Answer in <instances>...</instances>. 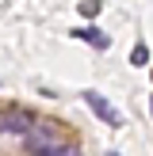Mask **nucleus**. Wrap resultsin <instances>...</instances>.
Returning a JSON list of instances; mask_svg holds the SVG:
<instances>
[{
    "mask_svg": "<svg viewBox=\"0 0 153 156\" xmlns=\"http://www.w3.org/2000/svg\"><path fill=\"white\" fill-rule=\"evenodd\" d=\"M42 156H80V145L76 141H58L50 152H42Z\"/></svg>",
    "mask_w": 153,
    "mask_h": 156,
    "instance_id": "39448f33",
    "label": "nucleus"
},
{
    "mask_svg": "<svg viewBox=\"0 0 153 156\" xmlns=\"http://www.w3.org/2000/svg\"><path fill=\"white\" fill-rule=\"evenodd\" d=\"M111 156H119V152H111Z\"/></svg>",
    "mask_w": 153,
    "mask_h": 156,
    "instance_id": "6e6552de",
    "label": "nucleus"
},
{
    "mask_svg": "<svg viewBox=\"0 0 153 156\" xmlns=\"http://www.w3.org/2000/svg\"><path fill=\"white\" fill-rule=\"evenodd\" d=\"M149 111H153V103H149Z\"/></svg>",
    "mask_w": 153,
    "mask_h": 156,
    "instance_id": "1a4fd4ad",
    "label": "nucleus"
},
{
    "mask_svg": "<svg viewBox=\"0 0 153 156\" xmlns=\"http://www.w3.org/2000/svg\"><path fill=\"white\" fill-rule=\"evenodd\" d=\"M84 103H88L92 111H96V118H103L107 126H122V118H119V111H115V107L107 103V99L99 95V91H84Z\"/></svg>",
    "mask_w": 153,
    "mask_h": 156,
    "instance_id": "7ed1b4c3",
    "label": "nucleus"
},
{
    "mask_svg": "<svg viewBox=\"0 0 153 156\" xmlns=\"http://www.w3.org/2000/svg\"><path fill=\"white\" fill-rule=\"evenodd\" d=\"M130 65H134V69H138V65H149V50H145L142 42H138L134 50H130Z\"/></svg>",
    "mask_w": 153,
    "mask_h": 156,
    "instance_id": "423d86ee",
    "label": "nucleus"
},
{
    "mask_svg": "<svg viewBox=\"0 0 153 156\" xmlns=\"http://www.w3.org/2000/svg\"><path fill=\"white\" fill-rule=\"evenodd\" d=\"M35 114L23 111V107H8V111H0V141H15V137H23L27 141V133L35 129Z\"/></svg>",
    "mask_w": 153,
    "mask_h": 156,
    "instance_id": "f257e3e1",
    "label": "nucleus"
},
{
    "mask_svg": "<svg viewBox=\"0 0 153 156\" xmlns=\"http://www.w3.org/2000/svg\"><path fill=\"white\" fill-rule=\"evenodd\" d=\"M58 141H61V126H58L54 118H38V122H35V129L27 133V149L35 152V156L50 152Z\"/></svg>",
    "mask_w": 153,
    "mask_h": 156,
    "instance_id": "f03ea898",
    "label": "nucleus"
},
{
    "mask_svg": "<svg viewBox=\"0 0 153 156\" xmlns=\"http://www.w3.org/2000/svg\"><path fill=\"white\" fill-rule=\"evenodd\" d=\"M80 15H84V19L99 15V0H84V4H80Z\"/></svg>",
    "mask_w": 153,
    "mask_h": 156,
    "instance_id": "0eeeda50",
    "label": "nucleus"
},
{
    "mask_svg": "<svg viewBox=\"0 0 153 156\" xmlns=\"http://www.w3.org/2000/svg\"><path fill=\"white\" fill-rule=\"evenodd\" d=\"M73 38H84V42H92L96 50H107V46H111V38H107L103 30H73Z\"/></svg>",
    "mask_w": 153,
    "mask_h": 156,
    "instance_id": "20e7f679",
    "label": "nucleus"
}]
</instances>
